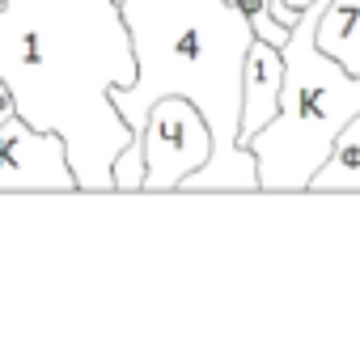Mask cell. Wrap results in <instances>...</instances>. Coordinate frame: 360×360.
<instances>
[{
	"label": "cell",
	"instance_id": "cell-1",
	"mask_svg": "<svg viewBox=\"0 0 360 360\" xmlns=\"http://www.w3.org/2000/svg\"><path fill=\"white\" fill-rule=\"evenodd\" d=\"M0 81L18 115L60 131L81 191H115V157L136 140L110 89L136 81L119 0H0Z\"/></svg>",
	"mask_w": 360,
	"mask_h": 360
},
{
	"label": "cell",
	"instance_id": "cell-2",
	"mask_svg": "<svg viewBox=\"0 0 360 360\" xmlns=\"http://www.w3.org/2000/svg\"><path fill=\"white\" fill-rule=\"evenodd\" d=\"M326 5L330 0H309L297 13V26L280 47V110L246 140L259 165V191H305L314 169L326 161L339 127L360 115V72L339 68L314 43V26Z\"/></svg>",
	"mask_w": 360,
	"mask_h": 360
},
{
	"label": "cell",
	"instance_id": "cell-3",
	"mask_svg": "<svg viewBox=\"0 0 360 360\" xmlns=\"http://www.w3.org/2000/svg\"><path fill=\"white\" fill-rule=\"evenodd\" d=\"M140 148H144V191H183V183L212 157V131L204 110L183 94L157 98L144 115Z\"/></svg>",
	"mask_w": 360,
	"mask_h": 360
},
{
	"label": "cell",
	"instance_id": "cell-4",
	"mask_svg": "<svg viewBox=\"0 0 360 360\" xmlns=\"http://www.w3.org/2000/svg\"><path fill=\"white\" fill-rule=\"evenodd\" d=\"M0 191H81L64 136L9 115L0 123Z\"/></svg>",
	"mask_w": 360,
	"mask_h": 360
},
{
	"label": "cell",
	"instance_id": "cell-5",
	"mask_svg": "<svg viewBox=\"0 0 360 360\" xmlns=\"http://www.w3.org/2000/svg\"><path fill=\"white\" fill-rule=\"evenodd\" d=\"M280 85H284V56L276 43L255 39L242 60V119H238V144H246L259 127H267L280 110Z\"/></svg>",
	"mask_w": 360,
	"mask_h": 360
},
{
	"label": "cell",
	"instance_id": "cell-6",
	"mask_svg": "<svg viewBox=\"0 0 360 360\" xmlns=\"http://www.w3.org/2000/svg\"><path fill=\"white\" fill-rule=\"evenodd\" d=\"M314 43L347 72H360V0H330L314 26Z\"/></svg>",
	"mask_w": 360,
	"mask_h": 360
},
{
	"label": "cell",
	"instance_id": "cell-7",
	"mask_svg": "<svg viewBox=\"0 0 360 360\" xmlns=\"http://www.w3.org/2000/svg\"><path fill=\"white\" fill-rule=\"evenodd\" d=\"M305 191H360V115L339 127L326 161L314 169Z\"/></svg>",
	"mask_w": 360,
	"mask_h": 360
},
{
	"label": "cell",
	"instance_id": "cell-8",
	"mask_svg": "<svg viewBox=\"0 0 360 360\" xmlns=\"http://www.w3.org/2000/svg\"><path fill=\"white\" fill-rule=\"evenodd\" d=\"M233 9L246 18V26H250V34H255V39L276 43V47H284V43H288L292 26H284V22L271 13V0H233Z\"/></svg>",
	"mask_w": 360,
	"mask_h": 360
},
{
	"label": "cell",
	"instance_id": "cell-9",
	"mask_svg": "<svg viewBox=\"0 0 360 360\" xmlns=\"http://www.w3.org/2000/svg\"><path fill=\"white\" fill-rule=\"evenodd\" d=\"M309 5V0H288V9H305Z\"/></svg>",
	"mask_w": 360,
	"mask_h": 360
}]
</instances>
